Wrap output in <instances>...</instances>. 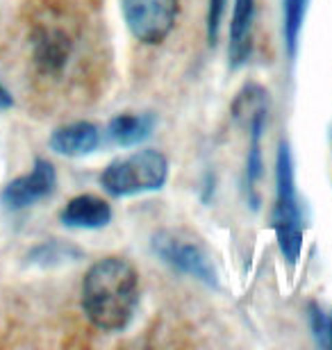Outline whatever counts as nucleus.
I'll list each match as a JSON object with an SVG mask.
<instances>
[{"mask_svg":"<svg viewBox=\"0 0 332 350\" xmlns=\"http://www.w3.org/2000/svg\"><path fill=\"white\" fill-rule=\"evenodd\" d=\"M80 303L89 323L103 332H123L139 305V273L123 257H101L82 278Z\"/></svg>","mask_w":332,"mask_h":350,"instance_id":"1","label":"nucleus"},{"mask_svg":"<svg viewBox=\"0 0 332 350\" xmlns=\"http://www.w3.org/2000/svg\"><path fill=\"white\" fill-rule=\"evenodd\" d=\"M80 23L62 5H41L30 23V62L34 75L46 82L66 78L80 53Z\"/></svg>","mask_w":332,"mask_h":350,"instance_id":"2","label":"nucleus"},{"mask_svg":"<svg viewBox=\"0 0 332 350\" xmlns=\"http://www.w3.org/2000/svg\"><path fill=\"white\" fill-rule=\"evenodd\" d=\"M273 230L278 248L287 264H296L303 253V214L296 196L294 157L289 144L282 142L275 157V209Z\"/></svg>","mask_w":332,"mask_h":350,"instance_id":"3","label":"nucleus"},{"mask_svg":"<svg viewBox=\"0 0 332 350\" xmlns=\"http://www.w3.org/2000/svg\"><path fill=\"white\" fill-rule=\"evenodd\" d=\"M168 180V159L155 148H141L128 157L114 159L101 173V187L114 198L159 191Z\"/></svg>","mask_w":332,"mask_h":350,"instance_id":"4","label":"nucleus"},{"mask_svg":"<svg viewBox=\"0 0 332 350\" xmlns=\"http://www.w3.org/2000/svg\"><path fill=\"white\" fill-rule=\"evenodd\" d=\"M232 114L237 121L248 125L251 142H248V157H246V171H244V193L246 202L251 209L259 207V193L257 185L262 180V139L268 118V94L259 85H246L237 94L232 103Z\"/></svg>","mask_w":332,"mask_h":350,"instance_id":"5","label":"nucleus"},{"mask_svg":"<svg viewBox=\"0 0 332 350\" xmlns=\"http://www.w3.org/2000/svg\"><path fill=\"white\" fill-rule=\"evenodd\" d=\"M151 248L159 262L171 266L180 275L199 280L212 289L218 286L214 264H212L209 255L205 253L201 243H196V239H189L187 234L178 232V230H157L151 239Z\"/></svg>","mask_w":332,"mask_h":350,"instance_id":"6","label":"nucleus"},{"mask_svg":"<svg viewBox=\"0 0 332 350\" xmlns=\"http://www.w3.org/2000/svg\"><path fill=\"white\" fill-rule=\"evenodd\" d=\"M125 25L144 46H159L173 32L180 0H121Z\"/></svg>","mask_w":332,"mask_h":350,"instance_id":"7","label":"nucleus"},{"mask_svg":"<svg viewBox=\"0 0 332 350\" xmlns=\"http://www.w3.org/2000/svg\"><path fill=\"white\" fill-rule=\"evenodd\" d=\"M55 189H58V171L53 162L37 157L30 173L18 175L0 189V205L7 212H21L51 198Z\"/></svg>","mask_w":332,"mask_h":350,"instance_id":"8","label":"nucleus"},{"mask_svg":"<svg viewBox=\"0 0 332 350\" xmlns=\"http://www.w3.org/2000/svg\"><path fill=\"white\" fill-rule=\"evenodd\" d=\"M103 144V132L91 121H73L53 130L48 146L62 157H87Z\"/></svg>","mask_w":332,"mask_h":350,"instance_id":"9","label":"nucleus"},{"mask_svg":"<svg viewBox=\"0 0 332 350\" xmlns=\"http://www.w3.org/2000/svg\"><path fill=\"white\" fill-rule=\"evenodd\" d=\"M60 221L75 230H103L112 223V205L94 193L75 196L60 212Z\"/></svg>","mask_w":332,"mask_h":350,"instance_id":"10","label":"nucleus"},{"mask_svg":"<svg viewBox=\"0 0 332 350\" xmlns=\"http://www.w3.org/2000/svg\"><path fill=\"white\" fill-rule=\"evenodd\" d=\"M253 21H255V0H235L230 18L228 57L230 66L239 68L246 64L253 51Z\"/></svg>","mask_w":332,"mask_h":350,"instance_id":"11","label":"nucleus"},{"mask_svg":"<svg viewBox=\"0 0 332 350\" xmlns=\"http://www.w3.org/2000/svg\"><path fill=\"white\" fill-rule=\"evenodd\" d=\"M155 130L153 114H116L107 123V135L116 146L130 148L146 142Z\"/></svg>","mask_w":332,"mask_h":350,"instance_id":"12","label":"nucleus"},{"mask_svg":"<svg viewBox=\"0 0 332 350\" xmlns=\"http://www.w3.org/2000/svg\"><path fill=\"white\" fill-rule=\"evenodd\" d=\"M307 7L309 0H285V46L292 62L298 53V39L307 16Z\"/></svg>","mask_w":332,"mask_h":350,"instance_id":"13","label":"nucleus"},{"mask_svg":"<svg viewBox=\"0 0 332 350\" xmlns=\"http://www.w3.org/2000/svg\"><path fill=\"white\" fill-rule=\"evenodd\" d=\"M75 255H80L73 246H66V243L60 241H48L41 248L34 250L32 257H37L39 264H58L62 260H73Z\"/></svg>","mask_w":332,"mask_h":350,"instance_id":"14","label":"nucleus"},{"mask_svg":"<svg viewBox=\"0 0 332 350\" xmlns=\"http://www.w3.org/2000/svg\"><path fill=\"white\" fill-rule=\"evenodd\" d=\"M225 10H228V0H209V5H207V21H205V23H207L205 27H207V41H209V46H214L216 41H218Z\"/></svg>","mask_w":332,"mask_h":350,"instance_id":"15","label":"nucleus"},{"mask_svg":"<svg viewBox=\"0 0 332 350\" xmlns=\"http://www.w3.org/2000/svg\"><path fill=\"white\" fill-rule=\"evenodd\" d=\"M309 327H312V334L316 339V344L321 348H328V334H330V319L328 312L321 310L319 305H309Z\"/></svg>","mask_w":332,"mask_h":350,"instance_id":"16","label":"nucleus"},{"mask_svg":"<svg viewBox=\"0 0 332 350\" xmlns=\"http://www.w3.org/2000/svg\"><path fill=\"white\" fill-rule=\"evenodd\" d=\"M14 107V96H12V91L7 89L3 82H0V111H7V109H12Z\"/></svg>","mask_w":332,"mask_h":350,"instance_id":"17","label":"nucleus"},{"mask_svg":"<svg viewBox=\"0 0 332 350\" xmlns=\"http://www.w3.org/2000/svg\"><path fill=\"white\" fill-rule=\"evenodd\" d=\"M328 319H330V334H328V348H332V312H328Z\"/></svg>","mask_w":332,"mask_h":350,"instance_id":"18","label":"nucleus"},{"mask_svg":"<svg viewBox=\"0 0 332 350\" xmlns=\"http://www.w3.org/2000/svg\"><path fill=\"white\" fill-rule=\"evenodd\" d=\"M330 142H332V130H330Z\"/></svg>","mask_w":332,"mask_h":350,"instance_id":"19","label":"nucleus"}]
</instances>
